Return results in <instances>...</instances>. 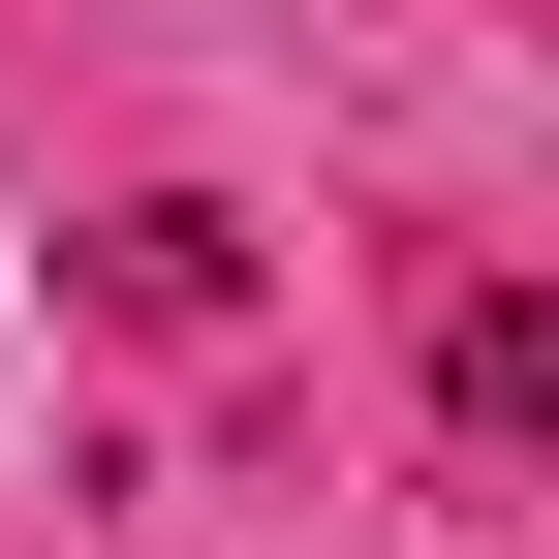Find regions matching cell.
<instances>
[{
  "instance_id": "1",
  "label": "cell",
  "mask_w": 559,
  "mask_h": 559,
  "mask_svg": "<svg viewBox=\"0 0 559 559\" xmlns=\"http://www.w3.org/2000/svg\"><path fill=\"white\" fill-rule=\"evenodd\" d=\"M94 311H156V342L249 311V218H218V187H124V218H94Z\"/></svg>"
},
{
  "instance_id": "2",
  "label": "cell",
  "mask_w": 559,
  "mask_h": 559,
  "mask_svg": "<svg viewBox=\"0 0 559 559\" xmlns=\"http://www.w3.org/2000/svg\"><path fill=\"white\" fill-rule=\"evenodd\" d=\"M436 404H466V436H528V404H559V311H528V280H466V311H436Z\"/></svg>"
}]
</instances>
